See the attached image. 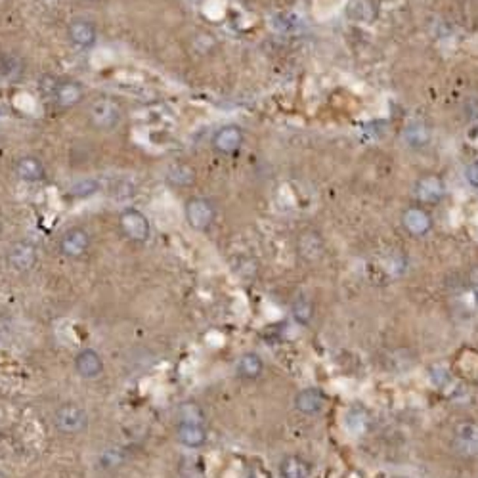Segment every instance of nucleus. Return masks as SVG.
Here are the masks:
<instances>
[{
	"mask_svg": "<svg viewBox=\"0 0 478 478\" xmlns=\"http://www.w3.org/2000/svg\"><path fill=\"white\" fill-rule=\"evenodd\" d=\"M474 301L478 303V287H474Z\"/></svg>",
	"mask_w": 478,
	"mask_h": 478,
	"instance_id": "nucleus-32",
	"label": "nucleus"
},
{
	"mask_svg": "<svg viewBox=\"0 0 478 478\" xmlns=\"http://www.w3.org/2000/svg\"><path fill=\"white\" fill-rule=\"evenodd\" d=\"M119 228L134 243L148 241L149 233H151L148 216L142 211H138V209H124L121 216H119Z\"/></svg>",
	"mask_w": 478,
	"mask_h": 478,
	"instance_id": "nucleus-5",
	"label": "nucleus"
},
{
	"mask_svg": "<svg viewBox=\"0 0 478 478\" xmlns=\"http://www.w3.org/2000/svg\"><path fill=\"white\" fill-rule=\"evenodd\" d=\"M54 425L65 434L83 433L88 426V414L77 404H64L54 414Z\"/></svg>",
	"mask_w": 478,
	"mask_h": 478,
	"instance_id": "nucleus-4",
	"label": "nucleus"
},
{
	"mask_svg": "<svg viewBox=\"0 0 478 478\" xmlns=\"http://www.w3.org/2000/svg\"><path fill=\"white\" fill-rule=\"evenodd\" d=\"M117 463H121V455L117 453V450H110L107 453H104V463H102V465L110 467L117 465Z\"/></svg>",
	"mask_w": 478,
	"mask_h": 478,
	"instance_id": "nucleus-29",
	"label": "nucleus"
},
{
	"mask_svg": "<svg viewBox=\"0 0 478 478\" xmlns=\"http://www.w3.org/2000/svg\"><path fill=\"white\" fill-rule=\"evenodd\" d=\"M344 425L352 434H363L369 429V415L363 412L362 407H352L346 414Z\"/></svg>",
	"mask_w": 478,
	"mask_h": 478,
	"instance_id": "nucleus-23",
	"label": "nucleus"
},
{
	"mask_svg": "<svg viewBox=\"0 0 478 478\" xmlns=\"http://www.w3.org/2000/svg\"><path fill=\"white\" fill-rule=\"evenodd\" d=\"M96 190H98L96 180H83L71 187V195H75V197H88V195L94 194Z\"/></svg>",
	"mask_w": 478,
	"mask_h": 478,
	"instance_id": "nucleus-25",
	"label": "nucleus"
},
{
	"mask_svg": "<svg viewBox=\"0 0 478 478\" xmlns=\"http://www.w3.org/2000/svg\"><path fill=\"white\" fill-rule=\"evenodd\" d=\"M8 264L12 266L16 272H29L35 268L37 259H39V251L33 241H18L8 249Z\"/></svg>",
	"mask_w": 478,
	"mask_h": 478,
	"instance_id": "nucleus-8",
	"label": "nucleus"
},
{
	"mask_svg": "<svg viewBox=\"0 0 478 478\" xmlns=\"http://www.w3.org/2000/svg\"><path fill=\"white\" fill-rule=\"evenodd\" d=\"M404 138H406V142L409 144L412 148L415 149L425 148L426 144L431 142V130L426 129L425 124L415 123L404 132Z\"/></svg>",
	"mask_w": 478,
	"mask_h": 478,
	"instance_id": "nucleus-24",
	"label": "nucleus"
},
{
	"mask_svg": "<svg viewBox=\"0 0 478 478\" xmlns=\"http://www.w3.org/2000/svg\"><path fill=\"white\" fill-rule=\"evenodd\" d=\"M67 39L73 46H77L81 50H88L96 45L98 40L96 23L91 20H84V18L71 20L67 25Z\"/></svg>",
	"mask_w": 478,
	"mask_h": 478,
	"instance_id": "nucleus-11",
	"label": "nucleus"
},
{
	"mask_svg": "<svg viewBox=\"0 0 478 478\" xmlns=\"http://www.w3.org/2000/svg\"><path fill=\"white\" fill-rule=\"evenodd\" d=\"M178 442L186 448H201L207 442V429L203 423H190V421H182L178 425Z\"/></svg>",
	"mask_w": 478,
	"mask_h": 478,
	"instance_id": "nucleus-17",
	"label": "nucleus"
},
{
	"mask_svg": "<svg viewBox=\"0 0 478 478\" xmlns=\"http://www.w3.org/2000/svg\"><path fill=\"white\" fill-rule=\"evenodd\" d=\"M86 119L92 129L100 130V132H111L123 123L124 110L121 102L115 98L98 96L88 105Z\"/></svg>",
	"mask_w": 478,
	"mask_h": 478,
	"instance_id": "nucleus-1",
	"label": "nucleus"
},
{
	"mask_svg": "<svg viewBox=\"0 0 478 478\" xmlns=\"http://www.w3.org/2000/svg\"><path fill=\"white\" fill-rule=\"evenodd\" d=\"M245 142V132L239 129L238 124H226L216 130L213 136V148L220 156H233L238 153L241 146Z\"/></svg>",
	"mask_w": 478,
	"mask_h": 478,
	"instance_id": "nucleus-9",
	"label": "nucleus"
},
{
	"mask_svg": "<svg viewBox=\"0 0 478 478\" xmlns=\"http://www.w3.org/2000/svg\"><path fill=\"white\" fill-rule=\"evenodd\" d=\"M59 252L67 259H81L91 249V233L84 228H69L59 238Z\"/></svg>",
	"mask_w": 478,
	"mask_h": 478,
	"instance_id": "nucleus-6",
	"label": "nucleus"
},
{
	"mask_svg": "<svg viewBox=\"0 0 478 478\" xmlns=\"http://www.w3.org/2000/svg\"><path fill=\"white\" fill-rule=\"evenodd\" d=\"M0 233H2V224H0Z\"/></svg>",
	"mask_w": 478,
	"mask_h": 478,
	"instance_id": "nucleus-33",
	"label": "nucleus"
},
{
	"mask_svg": "<svg viewBox=\"0 0 478 478\" xmlns=\"http://www.w3.org/2000/svg\"><path fill=\"white\" fill-rule=\"evenodd\" d=\"M235 371L241 379H247V381H255L259 379L262 371H264V362L259 354L255 352H247L238 360V366H235Z\"/></svg>",
	"mask_w": 478,
	"mask_h": 478,
	"instance_id": "nucleus-21",
	"label": "nucleus"
},
{
	"mask_svg": "<svg viewBox=\"0 0 478 478\" xmlns=\"http://www.w3.org/2000/svg\"><path fill=\"white\" fill-rule=\"evenodd\" d=\"M184 213H186L187 224L194 230H197V232L209 230L213 226L214 218H216V207H214L213 201L207 199V197H192V199H187Z\"/></svg>",
	"mask_w": 478,
	"mask_h": 478,
	"instance_id": "nucleus-2",
	"label": "nucleus"
},
{
	"mask_svg": "<svg viewBox=\"0 0 478 478\" xmlns=\"http://www.w3.org/2000/svg\"><path fill=\"white\" fill-rule=\"evenodd\" d=\"M16 175H18L20 180L29 182V184L42 182L46 176L45 163L40 161L39 157H35V156L21 157L20 161L16 163Z\"/></svg>",
	"mask_w": 478,
	"mask_h": 478,
	"instance_id": "nucleus-16",
	"label": "nucleus"
},
{
	"mask_svg": "<svg viewBox=\"0 0 478 478\" xmlns=\"http://www.w3.org/2000/svg\"><path fill=\"white\" fill-rule=\"evenodd\" d=\"M402 224L406 228L407 233H412L415 238H423L433 230V218L423 207L412 205L402 213Z\"/></svg>",
	"mask_w": 478,
	"mask_h": 478,
	"instance_id": "nucleus-14",
	"label": "nucleus"
},
{
	"mask_svg": "<svg viewBox=\"0 0 478 478\" xmlns=\"http://www.w3.org/2000/svg\"><path fill=\"white\" fill-rule=\"evenodd\" d=\"M465 178L472 187L478 190V159H472L465 167Z\"/></svg>",
	"mask_w": 478,
	"mask_h": 478,
	"instance_id": "nucleus-26",
	"label": "nucleus"
},
{
	"mask_svg": "<svg viewBox=\"0 0 478 478\" xmlns=\"http://www.w3.org/2000/svg\"><path fill=\"white\" fill-rule=\"evenodd\" d=\"M249 478H268V474H266L264 471H260V469H252Z\"/></svg>",
	"mask_w": 478,
	"mask_h": 478,
	"instance_id": "nucleus-30",
	"label": "nucleus"
},
{
	"mask_svg": "<svg viewBox=\"0 0 478 478\" xmlns=\"http://www.w3.org/2000/svg\"><path fill=\"white\" fill-rule=\"evenodd\" d=\"M104 360L94 349H83L75 356V371L83 379H98L104 373Z\"/></svg>",
	"mask_w": 478,
	"mask_h": 478,
	"instance_id": "nucleus-15",
	"label": "nucleus"
},
{
	"mask_svg": "<svg viewBox=\"0 0 478 478\" xmlns=\"http://www.w3.org/2000/svg\"><path fill=\"white\" fill-rule=\"evenodd\" d=\"M414 194L423 205H436L446 195V184L436 175L421 176L414 187Z\"/></svg>",
	"mask_w": 478,
	"mask_h": 478,
	"instance_id": "nucleus-10",
	"label": "nucleus"
},
{
	"mask_svg": "<svg viewBox=\"0 0 478 478\" xmlns=\"http://www.w3.org/2000/svg\"><path fill=\"white\" fill-rule=\"evenodd\" d=\"M84 96V86L75 78H62L54 86V102L59 110H73L75 105L83 104Z\"/></svg>",
	"mask_w": 478,
	"mask_h": 478,
	"instance_id": "nucleus-7",
	"label": "nucleus"
},
{
	"mask_svg": "<svg viewBox=\"0 0 478 478\" xmlns=\"http://www.w3.org/2000/svg\"><path fill=\"white\" fill-rule=\"evenodd\" d=\"M197 180V173L187 163H175L167 168V182L175 187H190Z\"/></svg>",
	"mask_w": 478,
	"mask_h": 478,
	"instance_id": "nucleus-19",
	"label": "nucleus"
},
{
	"mask_svg": "<svg viewBox=\"0 0 478 478\" xmlns=\"http://www.w3.org/2000/svg\"><path fill=\"white\" fill-rule=\"evenodd\" d=\"M293 320L298 323V325H308L314 317V304H312L310 298L298 297L293 301L291 306Z\"/></svg>",
	"mask_w": 478,
	"mask_h": 478,
	"instance_id": "nucleus-22",
	"label": "nucleus"
},
{
	"mask_svg": "<svg viewBox=\"0 0 478 478\" xmlns=\"http://www.w3.org/2000/svg\"><path fill=\"white\" fill-rule=\"evenodd\" d=\"M327 395L323 392L322 388L317 387H306L303 390H298L295 396V407H297L298 414L303 415H320L327 407Z\"/></svg>",
	"mask_w": 478,
	"mask_h": 478,
	"instance_id": "nucleus-12",
	"label": "nucleus"
},
{
	"mask_svg": "<svg viewBox=\"0 0 478 478\" xmlns=\"http://www.w3.org/2000/svg\"><path fill=\"white\" fill-rule=\"evenodd\" d=\"M297 252L304 262H317L325 255V239L316 230H304L297 239Z\"/></svg>",
	"mask_w": 478,
	"mask_h": 478,
	"instance_id": "nucleus-13",
	"label": "nucleus"
},
{
	"mask_svg": "<svg viewBox=\"0 0 478 478\" xmlns=\"http://www.w3.org/2000/svg\"><path fill=\"white\" fill-rule=\"evenodd\" d=\"M431 379H433L436 385H444V383L450 379V369L448 368H440V366H434L433 369H431Z\"/></svg>",
	"mask_w": 478,
	"mask_h": 478,
	"instance_id": "nucleus-27",
	"label": "nucleus"
},
{
	"mask_svg": "<svg viewBox=\"0 0 478 478\" xmlns=\"http://www.w3.org/2000/svg\"><path fill=\"white\" fill-rule=\"evenodd\" d=\"M471 279H472V285H474V287H478V268H474V270H472Z\"/></svg>",
	"mask_w": 478,
	"mask_h": 478,
	"instance_id": "nucleus-31",
	"label": "nucleus"
},
{
	"mask_svg": "<svg viewBox=\"0 0 478 478\" xmlns=\"http://www.w3.org/2000/svg\"><path fill=\"white\" fill-rule=\"evenodd\" d=\"M346 13H349L350 20L371 23L379 16V6H377L375 0H350L349 6H346Z\"/></svg>",
	"mask_w": 478,
	"mask_h": 478,
	"instance_id": "nucleus-20",
	"label": "nucleus"
},
{
	"mask_svg": "<svg viewBox=\"0 0 478 478\" xmlns=\"http://www.w3.org/2000/svg\"><path fill=\"white\" fill-rule=\"evenodd\" d=\"M465 115H467V119H469V121H472V123H478V100H477V98H472V100H467Z\"/></svg>",
	"mask_w": 478,
	"mask_h": 478,
	"instance_id": "nucleus-28",
	"label": "nucleus"
},
{
	"mask_svg": "<svg viewBox=\"0 0 478 478\" xmlns=\"http://www.w3.org/2000/svg\"><path fill=\"white\" fill-rule=\"evenodd\" d=\"M92 2H98V0H92Z\"/></svg>",
	"mask_w": 478,
	"mask_h": 478,
	"instance_id": "nucleus-34",
	"label": "nucleus"
},
{
	"mask_svg": "<svg viewBox=\"0 0 478 478\" xmlns=\"http://www.w3.org/2000/svg\"><path fill=\"white\" fill-rule=\"evenodd\" d=\"M453 452L463 459H478V423L463 421L455 426L452 440Z\"/></svg>",
	"mask_w": 478,
	"mask_h": 478,
	"instance_id": "nucleus-3",
	"label": "nucleus"
},
{
	"mask_svg": "<svg viewBox=\"0 0 478 478\" xmlns=\"http://www.w3.org/2000/svg\"><path fill=\"white\" fill-rule=\"evenodd\" d=\"M312 463L301 455H287L279 461V477L281 478H310Z\"/></svg>",
	"mask_w": 478,
	"mask_h": 478,
	"instance_id": "nucleus-18",
	"label": "nucleus"
}]
</instances>
